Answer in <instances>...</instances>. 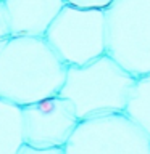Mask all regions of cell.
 Here are the masks:
<instances>
[{"label": "cell", "instance_id": "obj_1", "mask_svg": "<svg viewBox=\"0 0 150 154\" xmlns=\"http://www.w3.org/2000/svg\"><path fill=\"white\" fill-rule=\"evenodd\" d=\"M63 63L44 35H10L0 42V98L19 106L58 95Z\"/></svg>", "mask_w": 150, "mask_h": 154}, {"label": "cell", "instance_id": "obj_2", "mask_svg": "<svg viewBox=\"0 0 150 154\" xmlns=\"http://www.w3.org/2000/svg\"><path fill=\"white\" fill-rule=\"evenodd\" d=\"M135 77L110 55L86 64L68 66L58 95L71 100L79 119L95 114L126 111Z\"/></svg>", "mask_w": 150, "mask_h": 154}, {"label": "cell", "instance_id": "obj_3", "mask_svg": "<svg viewBox=\"0 0 150 154\" xmlns=\"http://www.w3.org/2000/svg\"><path fill=\"white\" fill-rule=\"evenodd\" d=\"M103 10L106 55L135 79L150 74V0H113Z\"/></svg>", "mask_w": 150, "mask_h": 154}, {"label": "cell", "instance_id": "obj_4", "mask_svg": "<svg viewBox=\"0 0 150 154\" xmlns=\"http://www.w3.org/2000/svg\"><path fill=\"white\" fill-rule=\"evenodd\" d=\"M44 37L66 66L86 64L106 53L105 10L66 2Z\"/></svg>", "mask_w": 150, "mask_h": 154}, {"label": "cell", "instance_id": "obj_5", "mask_svg": "<svg viewBox=\"0 0 150 154\" xmlns=\"http://www.w3.org/2000/svg\"><path fill=\"white\" fill-rule=\"evenodd\" d=\"M65 154H150V137L126 111L77 120Z\"/></svg>", "mask_w": 150, "mask_h": 154}, {"label": "cell", "instance_id": "obj_6", "mask_svg": "<svg viewBox=\"0 0 150 154\" xmlns=\"http://www.w3.org/2000/svg\"><path fill=\"white\" fill-rule=\"evenodd\" d=\"M24 144L36 149H63L77 125L74 104L61 95L21 106Z\"/></svg>", "mask_w": 150, "mask_h": 154}, {"label": "cell", "instance_id": "obj_7", "mask_svg": "<svg viewBox=\"0 0 150 154\" xmlns=\"http://www.w3.org/2000/svg\"><path fill=\"white\" fill-rule=\"evenodd\" d=\"M66 0H2L11 35H44Z\"/></svg>", "mask_w": 150, "mask_h": 154}, {"label": "cell", "instance_id": "obj_8", "mask_svg": "<svg viewBox=\"0 0 150 154\" xmlns=\"http://www.w3.org/2000/svg\"><path fill=\"white\" fill-rule=\"evenodd\" d=\"M23 143L21 106L0 98V154H16Z\"/></svg>", "mask_w": 150, "mask_h": 154}, {"label": "cell", "instance_id": "obj_9", "mask_svg": "<svg viewBox=\"0 0 150 154\" xmlns=\"http://www.w3.org/2000/svg\"><path fill=\"white\" fill-rule=\"evenodd\" d=\"M126 112L150 137V74L135 79V85L126 106Z\"/></svg>", "mask_w": 150, "mask_h": 154}, {"label": "cell", "instance_id": "obj_10", "mask_svg": "<svg viewBox=\"0 0 150 154\" xmlns=\"http://www.w3.org/2000/svg\"><path fill=\"white\" fill-rule=\"evenodd\" d=\"M68 3L77 5V7H94V8H105L113 0H66Z\"/></svg>", "mask_w": 150, "mask_h": 154}, {"label": "cell", "instance_id": "obj_11", "mask_svg": "<svg viewBox=\"0 0 150 154\" xmlns=\"http://www.w3.org/2000/svg\"><path fill=\"white\" fill-rule=\"evenodd\" d=\"M10 35V29H8V24H7V18H5V10H3V5L0 2V42L3 38H7Z\"/></svg>", "mask_w": 150, "mask_h": 154}, {"label": "cell", "instance_id": "obj_12", "mask_svg": "<svg viewBox=\"0 0 150 154\" xmlns=\"http://www.w3.org/2000/svg\"><path fill=\"white\" fill-rule=\"evenodd\" d=\"M0 2H2V0H0Z\"/></svg>", "mask_w": 150, "mask_h": 154}]
</instances>
